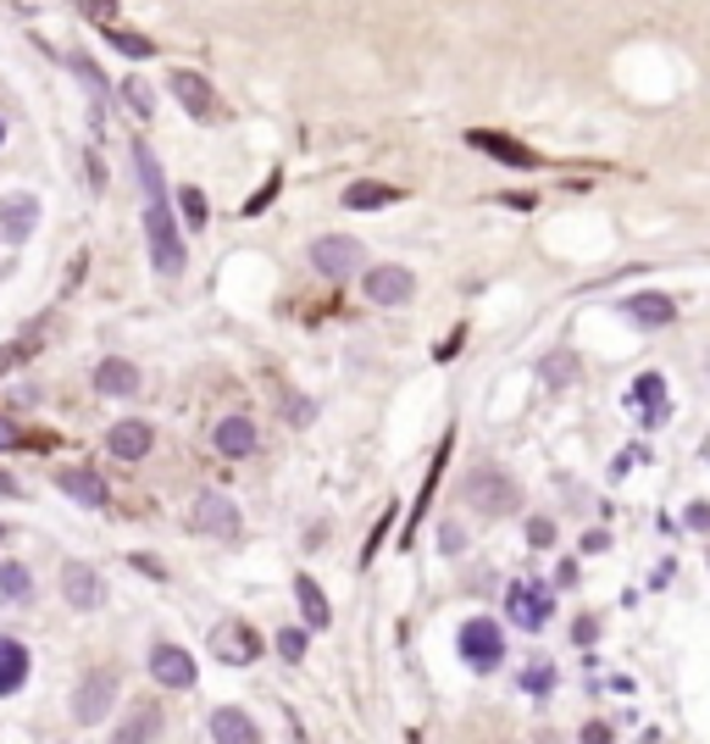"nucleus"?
Masks as SVG:
<instances>
[{"label":"nucleus","instance_id":"10","mask_svg":"<svg viewBox=\"0 0 710 744\" xmlns=\"http://www.w3.org/2000/svg\"><path fill=\"white\" fill-rule=\"evenodd\" d=\"M173 95H178V106H184L189 117H200V123H217V90H211L200 73H189V68H173Z\"/></svg>","mask_w":710,"mask_h":744},{"label":"nucleus","instance_id":"35","mask_svg":"<svg viewBox=\"0 0 710 744\" xmlns=\"http://www.w3.org/2000/svg\"><path fill=\"white\" fill-rule=\"evenodd\" d=\"M461 545H467V539H461V528H445V534H439V550H450V556H456Z\"/></svg>","mask_w":710,"mask_h":744},{"label":"nucleus","instance_id":"6","mask_svg":"<svg viewBox=\"0 0 710 744\" xmlns=\"http://www.w3.org/2000/svg\"><path fill=\"white\" fill-rule=\"evenodd\" d=\"M505 611H511V628H544L550 622V611H555V595L539 583V578H528V583H511V595H505Z\"/></svg>","mask_w":710,"mask_h":744},{"label":"nucleus","instance_id":"26","mask_svg":"<svg viewBox=\"0 0 710 744\" xmlns=\"http://www.w3.org/2000/svg\"><path fill=\"white\" fill-rule=\"evenodd\" d=\"M134 173H139V189H145V200L167 195V178H161V167H156V156H150V145H145V140H134Z\"/></svg>","mask_w":710,"mask_h":744},{"label":"nucleus","instance_id":"23","mask_svg":"<svg viewBox=\"0 0 710 744\" xmlns=\"http://www.w3.org/2000/svg\"><path fill=\"white\" fill-rule=\"evenodd\" d=\"M395 200H400V189H395V184H373V178L344 189V206H349V211H378V206H395Z\"/></svg>","mask_w":710,"mask_h":744},{"label":"nucleus","instance_id":"4","mask_svg":"<svg viewBox=\"0 0 710 744\" xmlns=\"http://www.w3.org/2000/svg\"><path fill=\"white\" fill-rule=\"evenodd\" d=\"M467 500H472V512H483V517H505V512H516V484H511L500 467H478V473L467 478Z\"/></svg>","mask_w":710,"mask_h":744},{"label":"nucleus","instance_id":"33","mask_svg":"<svg viewBox=\"0 0 710 744\" xmlns=\"http://www.w3.org/2000/svg\"><path fill=\"white\" fill-rule=\"evenodd\" d=\"M23 355H34V333L29 339H18V344H7V350H0V372H12Z\"/></svg>","mask_w":710,"mask_h":744},{"label":"nucleus","instance_id":"12","mask_svg":"<svg viewBox=\"0 0 710 744\" xmlns=\"http://www.w3.org/2000/svg\"><path fill=\"white\" fill-rule=\"evenodd\" d=\"M112 700H117V678H112V672H90V678L79 683V694H73V716L90 727V722H101V716L112 711Z\"/></svg>","mask_w":710,"mask_h":744},{"label":"nucleus","instance_id":"31","mask_svg":"<svg viewBox=\"0 0 710 744\" xmlns=\"http://www.w3.org/2000/svg\"><path fill=\"white\" fill-rule=\"evenodd\" d=\"M550 683H555V672H550V666H544V661H539V666H528V672H522V689H528V694H550Z\"/></svg>","mask_w":710,"mask_h":744},{"label":"nucleus","instance_id":"16","mask_svg":"<svg viewBox=\"0 0 710 744\" xmlns=\"http://www.w3.org/2000/svg\"><path fill=\"white\" fill-rule=\"evenodd\" d=\"M95 390H101L106 401H128V395L139 390V366L123 361V355H106V361L95 366Z\"/></svg>","mask_w":710,"mask_h":744},{"label":"nucleus","instance_id":"9","mask_svg":"<svg viewBox=\"0 0 710 744\" xmlns=\"http://www.w3.org/2000/svg\"><path fill=\"white\" fill-rule=\"evenodd\" d=\"M34 228H40V200L34 195H0V239L29 245Z\"/></svg>","mask_w":710,"mask_h":744},{"label":"nucleus","instance_id":"14","mask_svg":"<svg viewBox=\"0 0 710 744\" xmlns=\"http://www.w3.org/2000/svg\"><path fill=\"white\" fill-rule=\"evenodd\" d=\"M633 412H638L644 428H660V423L671 417V401H666V379H660V372H644V379L633 384Z\"/></svg>","mask_w":710,"mask_h":744},{"label":"nucleus","instance_id":"36","mask_svg":"<svg viewBox=\"0 0 710 744\" xmlns=\"http://www.w3.org/2000/svg\"><path fill=\"white\" fill-rule=\"evenodd\" d=\"M12 445H18V428H12L7 417H0V451H12Z\"/></svg>","mask_w":710,"mask_h":744},{"label":"nucleus","instance_id":"38","mask_svg":"<svg viewBox=\"0 0 710 744\" xmlns=\"http://www.w3.org/2000/svg\"><path fill=\"white\" fill-rule=\"evenodd\" d=\"M0 145H7V123H0Z\"/></svg>","mask_w":710,"mask_h":744},{"label":"nucleus","instance_id":"34","mask_svg":"<svg viewBox=\"0 0 710 744\" xmlns=\"http://www.w3.org/2000/svg\"><path fill=\"white\" fill-rule=\"evenodd\" d=\"M688 528H699V534H710V506H688Z\"/></svg>","mask_w":710,"mask_h":744},{"label":"nucleus","instance_id":"5","mask_svg":"<svg viewBox=\"0 0 710 744\" xmlns=\"http://www.w3.org/2000/svg\"><path fill=\"white\" fill-rule=\"evenodd\" d=\"M362 261H367L362 239H344V234H322V239H311V267H316L322 278H349Z\"/></svg>","mask_w":710,"mask_h":744},{"label":"nucleus","instance_id":"37","mask_svg":"<svg viewBox=\"0 0 710 744\" xmlns=\"http://www.w3.org/2000/svg\"><path fill=\"white\" fill-rule=\"evenodd\" d=\"M0 495H18V484H12V473H0Z\"/></svg>","mask_w":710,"mask_h":744},{"label":"nucleus","instance_id":"15","mask_svg":"<svg viewBox=\"0 0 710 744\" xmlns=\"http://www.w3.org/2000/svg\"><path fill=\"white\" fill-rule=\"evenodd\" d=\"M150 445H156V434H150V423H139V417H128V423H117V428L106 434V451H112L117 462H145Z\"/></svg>","mask_w":710,"mask_h":744},{"label":"nucleus","instance_id":"32","mask_svg":"<svg viewBox=\"0 0 710 744\" xmlns=\"http://www.w3.org/2000/svg\"><path fill=\"white\" fill-rule=\"evenodd\" d=\"M528 545H533V550H550V545H555V528H550V517H533V523H528Z\"/></svg>","mask_w":710,"mask_h":744},{"label":"nucleus","instance_id":"29","mask_svg":"<svg viewBox=\"0 0 710 744\" xmlns=\"http://www.w3.org/2000/svg\"><path fill=\"white\" fill-rule=\"evenodd\" d=\"M178 206H184V223L189 228H206V195L200 189H178Z\"/></svg>","mask_w":710,"mask_h":744},{"label":"nucleus","instance_id":"24","mask_svg":"<svg viewBox=\"0 0 710 744\" xmlns=\"http://www.w3.org/2000/svg\"><path fill=\"white\" fill-rule=\"evenodd\" d=\"M294 600H300V611H305V628H311V633L333 622V606H327V595H322L311 578H294Z\"/></svg>","mask_w":710,"mask_h":744},{"label":"nucleus","instance_id":"28","mask_svg":"<svg viewBox=\"0 0 710 744\" xmlns=\"http://www.w3.org/2000/svg\"><path fill=\"white\" fill-rule=\"evenodd\" d=\"M123 106H128L134 117H150V112H156V101H150V90H145L139 79H128V84H123Z\"/></svg>","mask_w":710,"mask_h":744},{"label":"nucleus","instance_id":"1","mask_svg":"<svg viewBox=\"0 0 710 744\" xmlns=\"http://www.w3.org/2000/svg\"><path fill=\"white\" fill-rule=\"evenodd\" d=\"M145 239H150V267L161 278H178L184 272V239H178V223L167 211V195H156L145 206Z\"/></svg>","mask_w":710,"mask_h":744},{"label":"nucleus","instance_id":"17","mask_svg":"<svg viewBox=\"0 0 710 744\" xmlns=\"http://www.w3.org/2000/svg\"><path fill=\"white\" fill-rule=\"evenodd\" d=\"M56 489L67 500H79V506H106V478L90 473V467H62L56 473Z\"/></svg>","mask_w":710,"mask_h":744},{"label":"nucleus","instance_id":"25","mask_svg":"<svg viewBox=\"0 0 710 744\" xmlns=\"http://www.w3.org/2000/svg\"><path fill=\"white\" fill-rule=\"evenodd\" d=\"M0 595H7L12 606H29L34 600V572L23 561H0Z\"/></svg>","mask_w":710,"mask_h":744},{"label":"nucleus","instance_id":"7","mask_svg":"<svg viewBox=\"0 0 710 744\" xmlns=\"http://www.w3.org/2000/svg\"><path fill=\"white\" fill-rule=\"evenodd\" d=\"M211 655H217L222 666H250V661L261 655V633H255L250 622H217V628H211Z\"/></svg>","mask_w":710,"mask_h":744},{"label":"nucleus","instance_id":"22","mask_svg":"<svg viewBox=\"0 0 710 744\" xmlns=\"http://www.w3.org/2000/svg\"><path fill=\"white\" fill-rule=\"evenodd\" d=\"M29 683V650L18 639H0V700Z\"/></svg>","mask_w":710,"mask_h":744},{"label":"nucleus","instance_id":"13","mask_svg":"<svg viewBox=\"0 0 710 744\" xmlns=\"http://www.w3.org/2000/svg\"><path fill=\"white\" fill-rule=\"evenodd\" d=\"M150 678L161 689H195V655L178 650V644H156L150 650Z\"/></svg>","mask_w":710,"mask_h":744},{"label":"nucleus","instance_id":"30","mask_svg":"<svg viewBox=\"0 0 710 744\" xmlns=\"http://www.w3.org/2000/svg\"><path fill=\"white\" fill-rule=\"evenodd\" d=\"M278 655H283V661H300V655H305V628H283V633H278Z\"/></svg>","mask_w":710,"mask_h":744},{"label":"nucleus","instance_id":"2","mask_svg":"<svg viewBox=\"0 0 710 744\" xmlns=\"http://www.w3.org/2000/svg\"><path fill=\"white\" fill-rule=\"evenodd\" d=\"M189 528L195 534H206V539H239V506L228 500V495H217V489H206V495H195V506H189Z\"/></svg>","mask_w":710,"mask_h":744},{"label":"nucleus","instance_id":"8","mask_svg":"<svg viewBox=\"0 0 710 744\" xmlns=\"http://www.w3.org/2000/svg\"><path fill=\"white\" fill-rule=\"evenodd\" d=\"M62 600H67L73 611H95V606H106V583H101V572L84 567V561H67V567H62Z\"/></svg>","mask_w":710,"mask_h":744},{"label":"nucleus","instance_id":"18","mask_svg":"<svg viewBox=\"0 0 710 744\" xmlns=\"http://www.w3.org/2000/svg\"><path fill=\"white\" fill-rule=\"evenodd\" d=\"M467 145L483 151V156H494V162H511V167H533V162H539L528 145H516V140H505V134H489V128H472Z\"/></svg>","mask_w":710,"mask_h":744},{"label":"nucleus","instance_id":"19","mask_svg":"<svg viewBox=\"0 0 710 744\" xmlns=\"http://www.w3.org/2000/svg\"><path fill=\"white\" fill-rule=\"evenodd\" d=\"M211 440H217V451H222L228 462H244V456H255V423H250V417H222Z\"/></svg>","mask_w":710,"mask_h":744},{"label":"nucleus","instance_id":"11","mask_svg":"<svg viewBox=\"0 0 710 744\" xmlns=\"http://www.w3.org/2000/svg\"><path fill=\"white\" fill-rule=\"evenodd\" d=\"M362 289H367V300H378V306H400V300H411V289H417V278H411V267H373V272H362Z\"/></svg>","mask_w":710,"mask_h":744},{"label":"nucleus","instance_id":"21","mask_svg":"<svg viewBox=\"0 0 710 744\" xmlns=\"http://www.w3.org/2000/svg\"><path fill=\"white\" fill-rule=\"evenodd\" d=\"M622 311H627L633 322H644V328H666V322L677 317V300H671V294H655V289H644V294H633Z\"/></svg>","mask_w":710,"mask_h":744},{"label":"nucleus","instance_id":"3","mask_svg":"<svg viewBox=\"0 0 710 744\" xmlns=\"http://www.w3.org/2000/svg\"><path fill=\"white\" fill-rule=\"evenodd\" d=\"M461 655H467L472 672H494V666L505 661V628L489 622V617H472V622L461 628Z\"/></svg>","mask_w":710,"mask_h":744},{"label":"nucleus","instance_id":"27","mask_svg":"<svg viewBox=\"0 0 710 744\" xmlns=\"http://www.w3.org/2000/svg\"><path fill=\"white\" fill-rule=\"evenodd\" d=\"M106 40H112L123 56H134V62H139V56H156V45H150L145 34H128V29H106Z\"/></svg>","mask_w":710,"mask_h":744},{"label":"nucleus","instance_id":"39","mask_svg":"<svg viewBox=\"0 0 710 744\" xmlns=\"http://www.w3.org/2000/svg\"><path fill=\"white\" fill-rule=\"evenodd\" d=\"M0 539H7V528H0Z\"/></svg>","mask_w":710,"mask_h":744},{"label":"nucleus","instance_id":"20","mask_svg":"<svg viewBox=\"0 0 710 744\" xmlns=\"http://www.w3.org/2000/svg\"><path fill=\"white\" fill-rule=\"evenodd\" d=\"M206 733H211L217 744H255V738H261V733H255V722H250L239 705H222V711H211Z\"/></svg>","mask_w":710,"mask_h":744}]
</instances>
